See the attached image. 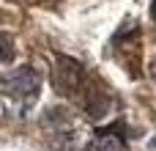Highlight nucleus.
<instances>
[{"label":"nucleus","instance_id":"1","mask_svg":"<svg viewBox=\"0 0 156 151\" xmlns=\"http://www.w3.org/2000/svg\"><path fill=\"white\" fill-rule=\"evenodd\" d=\"M38 88H41V77L30 69V66H19L16 72H11L8 77H3L0 83V91L3 96H11L22 105V113H27L38 96Z\"/></svg>","mask_w":156,"mask_h":151},{"label":"nucleus","instance_id":"6","mask_svg":"<svg viewBox=\"0 0 156 151\" xmlns=\"http://www.w3.org/2000/svg\"><path fill=\"white\" fill-rule=\"evenodd\" d=\"M148 74H151V80L156 83V58L151 61V63H148Z\"/></svg>","mask_w":156,"mask_h":151},{"label":"nucleus","instance_id":"5","mask_svg":"<svg viewBox=\"0 0 156 151\" xmlns=\"http://www.w3.org/2000/svg\"><path fill=\"white\" fill-rule=\"evenodd\" d=\"M5 121V96H0V124Z\"/></svg>","mask_w":156,"mask_h":151},{"label":"nucleus","instance_id":"7","mask_svg":"<svg viewBox=\"0 0 156 151\" xmlns=\"http://www.w3.org/2000/svg\"><path fill=\"white\" fill-rule=\"evenodd\" d=\"M151 17L156 19V0H154V6H151Z\"/></svg>","mask_w":156,"mask_h":151},{"label":"nucleus","instance_id":"3","mask_svg":"<svg viewBox=\"0 0 156 151\" xmlns=\"http://www.w3.org/2000/svg\"><path fill=\"white\" fill-rule=\"evenodd\" d=\"M85 151H126V143L118 132H99L93 140L85 143Z\"/></svg>","mask_w":156,"mask_h":151},{"label":"nucleus","instance_id":"2","mask_svg":"<svg viewBox=\"0 0 156 151\" xmlns=\"http://www.w3.org/2000/svg\"><path fill=\"white\" fill-rule=\"evenodd\" d=\"M88 85V77H85V69L74 61V58H66V55H58L55 58V66H52V88L60 94V96H80L82 88Z\"/></svg>","mask_w":156,"mask_h":151},{"label":"nucleus","instance_id":"4","mask_svg":"<svg viewBox=\"0 0 156 151\" xmlns=\"http://www.w3.org/2000/svg\"><path fill=\"white\" fill-rule=\"evenodd\" d=\"M16 55V47H14V36L11 33H3L0 30V63H11Z\"/></svg>","mask_w":156,"mask_h":151}]
</instances>
